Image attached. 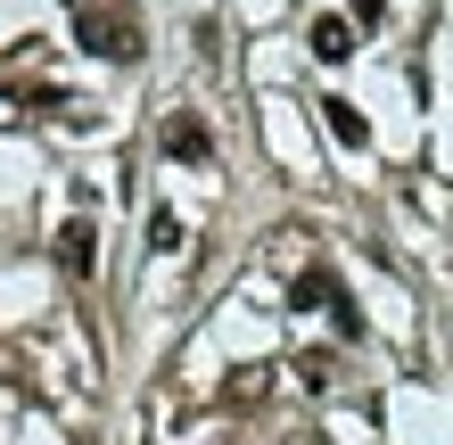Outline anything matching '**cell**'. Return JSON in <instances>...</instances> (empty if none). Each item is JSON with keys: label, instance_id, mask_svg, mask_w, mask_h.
<instances>
[{"label": "cell", "instance_id": "5b68a950", "mask_svg": "<svg viewBox=\"0 0 453 445\" xmlns=\"http://www.w3.org/2000/svg\"><path fill=\"white\" fill-rule=\"evenodd\" d=\"M313 58H355V25H346V17H313Z\"/></svg>", "mask_w": 453, "mask_h": 445}, {"label": "cell", "instance_id": "ba28073f", "mask_svg": "<svg viewBox=\"0 0 453 445\" xmlns=\"http://www.w3.org/2000/svg\"><path fill=\"white\" fill-rule=\"evenodd\" d=\"M330 372H338L330 355H305V363H297V380H305V387H330Z\"/></svg>", "mask_w": 453, "mask_h": 445}, {"label": "cell", "instance_id": "7a4b0ae2", "mask_svg": "<svg viewBox=\"0 0 453 445\" xmlns=\"http://www.w3.org/2000/svg\"><path fill=\"white\" fill-rule=\"evenodd\" d=\"M157 141H165V157H173V165H206V157H215V133H206V116H190V108H173Z\"/></svg>", "mask_w": 453, "mask_h": 445}, {"label": "cell", "instance_id": "6da1fadb", "mask_svg": "<svg viewBox=\"0 0 453 445\" xmlns=\"http://www.w3.org/2000/svg\"><path fill=\"white\" fill-rule=\"evenodd\" d=\"M74 42L91 50V58H141V17H132V0H74Z\"/></svg>", "mask_w": 453, "mask_h": 445}, {"label": "cell", "instance_id": "3957f363", "mask_svg": "<svg viewBox=\"0 0 453 445\" xmlns=\"http://www.w3.org/2000/svg\"><path fill=\"white\" fill-rule=\"evenodd\" d=\"M58 265H66L74 280H91V265H99V231H91V223H66V231H58Z\"/></svg>", "mask_w": 453, "mask_h": 445}, {"label": "cell", "instance_id": "9c48e42d", "mask_svg": "<svg viewBox=\"0 0 453 445\" xmlns=\"http://www.w3.org/2000/svg\"><path fill=\"white\" fill-rule=\"evenodd\" d=\"M355 17H363V25H380V17H388V0H355Z\"/></svg>", "mask_w": 453, "mask_h": 445}, {"label": "cell", "instance_id": "277c9868", "mask_svg": "<svg viewBox=\"0 0 453 445\" xmlns=\"http://www.w3.org/2000/svg\"><path fill=\"white\" fill-rule=\"evenodd\" d=\"M322 124H330V141H338V149H363V141H371V124H363L355 99H322Z\"/></svg>", "mask_w": 453, "mask_h": 445}, {"label": "cell", "instance_id": "52a82bcc", "mask_svg": "<svg viewBox=\"0 0 453 445\" xmlns=\"http://www.w3.org/2000/svg\"><path fill=\"white\" fill-rule=\"evenodd\" d=\"M149 248L173 256V248H181V223H173V215H149Z\"/></svg>", "mask_w": 453, "mask_h": 445}, {"label": "cell", "instance_id": "8992f818", "mask_svg": "<svg viewBox=\"0 0 453 445\" xmlns=\"http://www.w3.org/2000/svg\"><path fill=\"white\" fill-rule=\"evenodd\" d=\"M288 305H338V280L313 265V272H297V289H288Z\"/></svg>", "mask_w": 453, "mask_h": 445}]
</instances>
